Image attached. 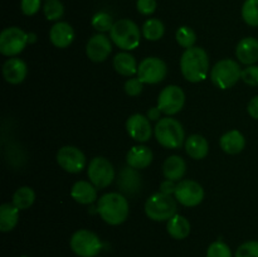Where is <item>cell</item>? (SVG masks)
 <instances>
[{
	"mask_svg": "<svg viewBox=\"0 0 258 257\" xmlns=\"http://www.w3.org/2000/svg\"><path fill=\"white\" fill-rule=\"evenodd\" d=\"M241 76L242 70L239 63L233 59H229V58L218 60L211 71L212 82L221 90L231 88L241 80Z\"/></svg>",
	"mask_w": 258,
	"mask_h": 257,
	"instance_id": "cell-6",
	"label": "cell"
},
{
	"mask_svg": "<svg viewBox=\"0 0 258 257\" xmlns=\"http://www.w3.org/2000/svg\"><path fill=\"white\" fill-rule=\"evenodd\" d=\"M45 2H47V0H45Z\"/></svg>",
	"mask_w": 258,
	"mask_h": 257,
	"instance_id": "cell-45",
	"label": "cell"
},
{
	"mask_svg": "<svg viewBox=\"0 0 258 257\" xmlns=\"http://www.w3.org/2000/svg\"><path fill=\"white\" fill-rule=\"evenodd\" d=\"M241 80L248 86H258V66H247L244 70H242Z\"/></svg>",
	"mask_w": 258,
	"mask_h": 257,
	"instance_id": "cell-36",
	"label": "cell"
},
{
	"mask_svg": "<svg viewBox=\"0 0 258 257\" xmlns=\"http://www.w3.org/2000/svg\"><path fill=\"white\" fill-rule=\"evenodd\" d=\"M141 33L143 32L135 22L130 19H120L113 23L112 29L110 30V38L115 45L128 52L139 47Z\"/></svg>",
	"mask_w": 258,
	"mask_h": 257,
	"instance_id": "cell-4",
	"label": "cell"
},
{
	"mask_svg": "<svg viewBox=\"0 0 258 257\" xmlns=\"http://www.w3.org/2000/svg\"><path fill=\"white\" fill-rule=\"evenodd\" d=\"M20 257H28V256H20Z\"/></svg>",
	"mask_w": 258,
	"mask_h": 257,
	"instance_id": "cell-44",
	"label": "cell"
},
{
	"mask_svg": "<svg viewBox=\"0 0 258 257\" xmlns=\"http://www.w3.org/2000/svg\"><path fill=\"white\" fill-rule=\"evenodd\" d=\"M176 199L161 191L149 197L145 203V213L151 221L168 222L176 214Z\"/></svg>",
	"mask_w": 258,
	"mask_h": 257,
	"instance_id": "cell-5",
	"label": "cell"
},
{
	"mask_svg": "<svg viewBox=\"0 0 258 257\" xmlns=\"http://www.w3.org/2000/svg\"><path fill=\"white\" fill-rule=\"evenodd\" d=\"M143 37L145 39L150 40V42H156L163 38L164 33H165V27L161 20L156 19V18H151L148 19L143 25Z\"/></svg>",
	"mask_w": 258,
	"mask_h": 257,
	"instance_id": "cell-28",
	"label": "cell"
},
{
	"mask_svg": "<svg viewBox=\"0 0 258 257\" xmlns=\"http://www.w3.org/2000/svg\"><path fill=\"white\" fill-rule=\"evenodd\" d=\"M175 181L169 180V179H165V180L160 184V191L164 194H168V196H173L174 191H175Z\"/></svg>",
	"mask_w": 258,
	"mask_h": 257,
	"instance_id": "cell-40",
	"label": "cell"
},
{
	"mask_svg": "<svg viewBox=\"0 0 258 257\" xmlns=\"http://www.w3.org/2000/svg\"><path fill=\"white\" fill-rule=\"evenodd\" d=\"M49 40L54 47L67 48L75 40V29L67 22H57L49 30Z\"/></svg>",
	"mask_w": 258,
	"mask_h": 257,
	"instance_id": "cell-17",
	"label": "cell"
},
{
	"mask_svg": "<svg viewBox=\"0 0 258 257\" xmlns=\"http://www.w3.org/2000/svg\"><path fill=\"white\" fill-rule=\"evenodd\" d=\"M138 12L143 15H151L156 10V0H138Z\"/></svg>",
	"mask_w": 258,
	"mask_h": 257,
	"instance_id": "cell-39",
	"label": "cell"
},
{
	"mask_svg": "<svg viewBox=\"0 0 258 257\" xmlns=\"http://www.w3.org/2000/svg\"><path fill=\"white\" fill-rule=\"evenodd\" d=\"M156 141L165 149H179L185 143L183 125L176 118L166 116L160 118L154 127Z\"/></svg>",
	"mask_w": 258,
	"mask_h": 257,
	"instance_id": "cell-3",
	"label": "cell"
},
{
	"mask_svg": "<svg viewBox=\"0 0 258 257\" xmlns=\"http://www.w3.org/2000/svg\"><path fill=\"white\" fill-rule=\"evenodd\" d=\"M186 163L181 156L171 155L165 159L163 164V174L165 179L173 181H180L185 175Z\"/></svg>",
	"mask_w": 258,
	"mask_h": 257,
	"instance_id": "cell-24",
	"label": "cell"
},
{
	"mask_svg": "<svg viewBox=\"0 0 258 257\" xmlns=\"http://www.w3.org/2000/svg\"><path fill=\"white\" fill-rule=\"evenodd\" d=\"M57 163L67 173L77 174L85 169L86 156L76 146L66 145L57 151Z\"/></svg>",
	"mask_w": 258,
	"mask_h": 257,
	"instance_id": "cell-13",
	"label": "cell"
},
{
	"mask_svg": "<svg viewBox=\"0 0 258 257\" xmlns=\"http://www.w3.org/2000/svg\"><path fill=\"white\" fill-rule=\"evenodd\" d=\"M166 231L174 239H184L190 234V222L184 216L176 213L166 223Z\"/></svg>",
	"mask_w": 258,
	"mask_h": 257,
	"instance_id": "cell-26",
	"label": "cell"
},
{
	"mask_svg": "<svg viewBox=\"0 0 258 257\" xmlns=\"http://www.w3.org/2000/svg\"><path fill=\"white\" fill-rule=\"evenodd\" d=\"M43 13L50 22H58L64 14V7L60 0H47L43 5Z\"/></svg>",
	"mask_w": 258,
	"mask_h": 257,
	"instance_id": "cell-32",
	"label": "cell"
},
{
	"mask_svg": "<svg viewBox=\"0 0 258 257\" xmlns=\"http://www.w3.org/2000/svg\"><path fill=\"white\" fill-rule=\"evenodd\" d=\"M144 88V83L139 80L138 77L136 78H128L127 81L123 85V90H125L126 95L131 96V97H136V96L140 95L143 92Z\"/></svg>",
	"mask_w": 258,
	"mask_h": 257,
	"instance_id": "cell-37",
	"label": "cell"
},
{
	"mask_svg": "<svg viewBox=\"0 0 258 257\" xmlns=\"http://www.w3.org/2000/svg\"><path fill=\"white\" fill-rule=\"evenodd\" d=\"M138 67L135 57L128 52H120L113 58V68L121 76L133 77L134 75H138Z\"/></svg>",
	"mask_w": 258,
	"mask_h": 257,
	"instance_id": "cell-25",
	"label": "cell"
},
{
	"mask_svg": "<svg viewBox=\"0 0 258 257\" xmlns=\"http://www.w3.org/2000/svg\"><path fill=\"white\" fill-rule=\"evenodd\" d=\"M161 111L160 108L158 107V106H155V107H150L148 110V118L150 121H159L160 120V116H161Z\"/></svg>",
	"mask_w": 258,
	"mask_h": 257,
	"instance_id": "cell-42",
	"label": "cell"
},
{
	"mask_svg": "<svg viewBox=\"0 0 258 257\" xmlns=\"http://www.w3.org/2000/svg\"><path fill=\"white\" fill-rule=\"evenodd\" d=\"M126 130H127V134L131 139L140 144L150 140L154 133L148 116H144L141 113H134L127 118Z\"/></svg>",
	"mask_w": 258,
	"mask_h": 257,
	"instance_id": "cell-15",
	"label": "cell"
},
{
	"mask_svg": "<svg viewBox=\"0 0 258 257\" xmlns=\"http://www.w3.org/2000/svg\"><path fill=\"white\" fill-rule=\"evenodd\" d=\"M180 71L188 82L198 83L204 81L209 72L208 53L196 45L185 49L180 58Z\"/></svg>",
	"mask_w": 258,
	"mask_h": 257,
	"instance_id": "cell-1",
	"label": "cell"
},
{
	"mask_svg": "<svg viewBox=\"0 0 258 257\" xmlns=\"http://www.w3.org/2000/svg\"><path fill=\"white\" fill-rule=\"evenodd\" d=\"M117 185L120 190L125 194H134L140 190L141 186V178L138 173V169H134L131 166L123 168L118 174Z\"/></svg>",
	"mask_w": 258,
	"mask_h": 257,
	"instance_id": "cell-20",
	"label": "cell"
},
{
	"mask_svg": "<svg viewBox=\"0 0 258 257\" xmlns=\"http://www.w3.org/2000/svg\"><path fill=\"white\" fill-rule=\"evenodd\" d=\"M28 75L27 63L20 58H9L3 65V76L10 85H19Z\"/></svg>",
	"mask_w": 258,
	"mask_h": 257,
	"instance_id": "cell-16",
	"label": "cell"
},
{
	"mask_svg": "<svg viewBox=\"0 0 258 257\" xmlns=\"http://www.w3.org/2000/svg\"><path fill=\"white\" fill-rule=\"evenodd\" d=\"M113 23L115 22L112 20V17L106 12L96 13L91 20V24L98 33L110 32L113 27Z\"/></svg>",
	"mask_w": 258,
	"mask_h": 257,
	"instance_id": "cell-33",
	"label": "cell"
},
{
	"mask_svg": "<svg viewBox=\"0 0 258 257\" xmlns=\"http://www.w3.org/2000/svg\"><path fill=\"white\" fill-rule=\"evenodd\" d=\"M35 201V193L30 186H20L13 194L12 203L17 207L19 211L30 208Z\"/></svg>",
	"mask_w": 258,
	"mask_h": 257,
	"instance_id": "cell-29",
	"label": "cell"
},
{
	"mask_svg": "<svg viewBox=\"0 0 258 257\" xmlns=\"http://www.w3.org/2000/svg\"><path fill=\"white\" fill-rule=\"evenodd\" d=\"M19 209L13 203H4L0 207V231L10 232L19 221Z\"/></svg>",
	"mask_w": 258,
	"mask_h": 257,
	"instance_id": "cell-27",
	"label": "cell"
},
{
	"mask_svg": "<svg viewBox=\"0 0 258 257\" xmlns=\"http://www.w3.org/2000/svg\"><path fill=\"white\" fill-rule=\"evenodd\" d=\"M20 9H22L23 14L27 17L35 15L40 9V0H22Z\"/></svg>",
	"mask_w": 258,
	"mask_h": 257,
	"instance_id": "cell-38",
	"label": "cell"
},
{
	"mask_svg": "<svg viewBox=\"0 0 258 257\" xmlns=\"http://www.w3.org/2000/svg\"><path fill=\"white\" fill-rule=\"evenodd\" d=\"M97 212L110 226H118L127 219L130 207L127 199L121 193H106L97 201Z\"/></svg>",
	"mask_w": 258,
	"mask_h": 257,
	"instance_id": "cell-2",
	"label": "cell"
},
{
	"mask_svg": "<svg viewBox=\"0 0 258 257\" xmlns=\"http://www.w3.org/2000/svg\"><path fill=\"white\" fill-rule=\"evenodd\" d=\"M175 39L181 48L188 49V48L194 47V44H196L197 34L190 27L183 25V27L178 28V30H176Z\"/></svg>",
	"mask_w": 258,
	"mask_h": 257,
	"instance_id": "cell-31",
	"label": "cell"
},
{
	"mask_svg": "<svg viewBox=\"0 0 258 257\" xmlns=\"http://www.w3.org/2000/svg\"><path fill=\"white\" fill-rule=\"evenodd\" d=\"M35 38H37V35H35L34 33H30V34H29V43L35 42Z\"/></svg>",
	"mask_w": 258,
	"mask_h": 257,
	"instance_id": "cell-43",
	"label": "cell"
},
{
	"mask_svg": "<svg viewBox=\"0 0 258 257\" xmlns=\"http://www.w3.org/2000/svg\"><path fill=\"white\" fill-rule=\"evenodd\" d=\"M153 151L145 145L133 146L126 154V163L134 169H145L153 163Z\"/></svg>",
	"mask_w": 258,
	"mask_h": 257,
	"instance_id": "cell-19",
	"label": "cell"
},
{
	"mask_svg": "<svg viewBox=\"0 0 258 257\" xmlns=\"http://www.w3.org/2000/svg\"><path fill=\"white\" fill-rule=\"evenodd\" d=\"M112 40L105 33H97L88 39L86 54L92 62H105L112 52Z\"/></svg>",
	"mask_w": 258,
	"mask_h": 257,
	"instance_id": "cell-14",
	"label": "cell"
},
{
	"mask_svg": "<svg viewBox=\"0 0 258 257\" xmlns=\"http://www.w3.org/2000/svg\"><path fill=\"white\" fill-rule=\"evenodd\" d=\"M219 145L224 153L234 155V154H239L241 151H243L244 146H246V139L239 130H231L221 136Z\"/></svg>",
	"mask_w": 258,
	"mask_h": 257,
	"instance_id": "cell-22",
	"label": "cell"
},
{
	"mask_svg": "<svg viewBox=\"0 0 258 257\" xmlns=\"http://www.w3.org/2000/svg\"><path fill=\"white\" fill-rule=\"evenodd\" d=\"M185 151L191 159L194 160H202L208 155L209 151V144L204 136L199 135V134H193V135L188 136L185 139Z\"/></svg>",
	"mask_w": 258,
	"mask_h": 257,
	"instance_id": "cell-23",
	"label": "cell"
},
{
	"mask_svg": "<svg viewBox=\"0 0 258 257\" xmlns=\"http://www.w3.org/2000/svg\"><path fill=\"white\" fill-rule=\"evenodd\" d=\"M174 197L176 201L185 207H197L203 202L204 189L198 181L184 179L176 184Z\"/></svg>",
	"mask_w": 258,
	"mask_h": 257,
	"instance_id": "cell-12",
	"label": "cell"
},
{
	"mask_svg": "<svg viewBox=\"0 0 258 257\" xmlns=\"http://www.w3.org/2000/svg\"><path fill=\"white\" fill-rule=\"evenodd\" d=\"M29 43V34L18 27L5 28L0 33V53L7 57H15L24 50Z\"/></svg>",
	"mask_w": 258,
	"mask_h": 257,
	"instance_id": "cell-8",
	"label": "cell"
},
{
	"mask_svg": "<svg viewBox=\"0 0 258 257\" xmlns=\"http://www.w3.org/2000/svg\"><path fill=\"white\" fill-rule=\"evenodd\" d=\"M207 257H232V251L223 241H216L208 247Z\"/></svg>",
	"mask_w": 258,
	"mask_h": 257,
	"instance_id": "cell-34",
	"label": "cell"
},
{
	"mask_svg": "<svg viewBox=\"0 0 258 257\" xmlns=\"http://www.w3.org/2000/svg\"><path fill=\"white\" fill-rule=\"evenodd\" d=\"M242 18L249 27H258V0H246L242 5Z\"/></svg>",
	"mask_w": 258,
	"mask_h": 257,
	"instance_id": "cell-30",
	"label": "cell"
},
{
	"mask_svg": "<svg viewBox=\"0 0 258 257\" xmlns=\"http://www.w3.org/2000/svg\"><path fill=\"white\" fill-rule=\"evenodd\" d=\"M236 55L242 65H256L258 62V39L246 37L239 40L236 47Z\"/></svg>",
	"mask_w": 258,
	"mask_h": 257,
	"instance_id": "cell-18",
	"label": "cell"
},
{
	"mask_svg": "<svg viewBox=\"0 0 258 257\" xmlns=\"http://www.w3.org/2000/svg\"><path fill=\"white\" fill-rule=\"evenodd\" d=\"M185 103V93L179 86L169 85L163 88L158 97V107L163 113L173 116L181 111Z\"/></svg>",
	"mask_w": 258,
	"mask_h": 257,
	"instance_id": "cell-11",
	"label": "cell"
},
{
	"mask_svg": "<svg viewBox=\"0 0 258 257\" xmlns=\"http://www.w3.org/2000/svg\"><path fill=\"white\" fill-rule=\"evenodd\" d=\"M87 175L96 188L103 189L107 188L115 179V169L108 159L103 156H96L88 164Z\"/></svg>",
	"mask_w": 258,
	"mask_h": 257,
	"instance_id": "cell-9",
	"label": "cell"
},
{
	"mask_svg": "<svg viewBox=\"0 0 258 257\" xmlns=\"http://www.w3.org/2000/svg\"><path fill=\"white\" fill-rule=\"evenodd\" d=\"M234 257H258V241H248L237 248Z\"/></svg>",
	"mask_w": 258,
	"mask_h": 257,
	"instance_id": "cell-35",
	"label": "cell"
},
{
	"mask_svg": "<svg viewBox=\"0 0 258 257\" xmlns=\"http://www.w3.org/2000/svg\"><path fill=\"white\" fill-rule=\"evenodd\" d=\"M71 249L80 257H96L102 249L100 237L88 229H78L70 241Z\"/></svg>",
	"mask_w": 258,
	"mask_h": 257,
	"instance_id": "cell-7",
	"label": "cell"
},
{
	"mask_svg": "<svg viewBox=\"0 0 258 257\" xmlns=\"http://www.w3.org/2000/svg\"><path fill=\"white\" fill-rule=\"evenodd\" d=\"M168 66L161 58L146 57L139 63L138 78L144 85H156L165 80Z\"/></svg>",
	"mask_w": 258,
	"mask_h": 257,
	"instance_id": "cell-10",
	"label": "cell"
},
{
	"mask_svg": "<svg viewBox=\"0 0 258 257\" xmlns=\"http://www.w3.org/2000/svg\"><path fill=\"white\" fill-rule=\"evenodd\" d=\"M71 197L80 204H92L97 199V188L91 181L78 180L71 189Z\"/></svg>",
	"mask_w": 258,
	"mask_h": 257,
	"instance_id": "cell-21",
	"label": "cell"
},
{
	"mask_svg": "<svg viewBox=\"0 0 258 257\" xmlns=\"http://www.w3.org/2000/svg\"><path fill=\"white\" fill-rule=\"evenodd\" d=\"M247 111H248V115L251 116L254 120H258V95L254 96L251 101L248 102L247 106Z\"/></svg>",
	"mask_w": 258,
	"mask_h": 257,
	"instance_id": "cell-41",
	"label": "cell"
}]
</instances>
